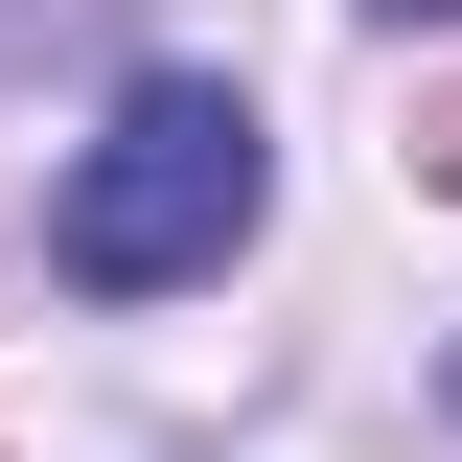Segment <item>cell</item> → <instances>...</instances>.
Segmentation results:
<instances>
[{
    "instance_id": "obj_1",
    "label": "cell",
    "mask_w": 462,
    "mask_h": 462,
    "mask_svg": "<svg viewBox=\"0 0 462 462\" xmlns=\"http://www.w3.org/2000/svg\"><path fill=\"white\" fill-rule=\"evenodd\" d=\"M254 208H278L254 93H231V69H139V93L69 139V185H47V278L69 300H185V278L254 254Z\"/></svg>"
},
{
    "instance_id": "obj_2",
    "label": "cell",
    "mask_w": 462,
    "mask_h": 462,
    "mask_svg": "<svg viewBox=\"0 0 462 462\" xmlns=\"http://www.w3.org/2000/svg\"><path fill=\"white\" fill-rule=\"evenodd\" d=\"M370 23H462V0H370Z\"/></svg>"
}]
</instances>
